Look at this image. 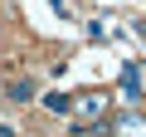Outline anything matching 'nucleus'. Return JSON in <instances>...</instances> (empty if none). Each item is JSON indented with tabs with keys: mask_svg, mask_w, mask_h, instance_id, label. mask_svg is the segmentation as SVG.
<instances>
[{
	"mask_svg": "<svg viewBox=\"0 0 146 137\" xmlns=\"http://www.w3.org/2000/svg\"><path fill=\"white\" fill-rule=\"evenodd\" d=\"M102 113H107V93H88V98H78V108H73V127H93Z\"/></svg>",
	"mask_w": 146,
	"mask_h": 137,
	"instance_id": "1",
	"label": "nucleus"
},
{
	"mask_svg": "<svg viewBox=\"0 0 146 137\" xmlns=\"http://www.w3.org/2000/svg\"><path fill=\"white\" fill-rule=\"evenodd\" d=\"M122 98H141V68L136 64L122 68Z\"/></svg>",
	"mask_w": 146,
	"mask_h": 137,
	"instance_id": "2",
	"label": "nucleus"
},
{
	"mask_svg": "<svg viewBox=\"0 0 146 137\" xmlns=\"http://www.w3.org/2000/svg\"><path fill=\"white\" fill-rule=\"evenodd\" d=\"M44 108H49V113H68V98H63V93H49Z\"/></svg>",
	"mask_w": 146,
	"mask_h": 137,
	"instance_id": "3",
	"label": "nucleus"
}]
</instances>
